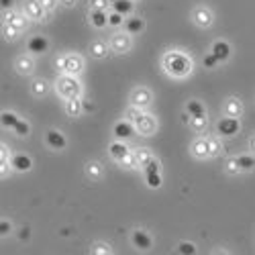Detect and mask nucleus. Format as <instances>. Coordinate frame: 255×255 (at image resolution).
<instances>
[{"label":"nucleus","mask_w":255,"mask_h":255,"mask_svg":"<svg viewBox=\"0 0 255 255\" xmlns=\"http://www.w3.org/2000/svg\"><path fill=\"white\" fill-rule=\"evenodd\" d=\"M161 68L172 78H178V80L186 78V76H190V72H192V57H190L186 51L172 49L161 57Z\"/></svg>","instance_id":"f257e3e1"},{"label":"nucleus","mask_w":255,"mask_h":255,"mask_svg":"<svg viewBox=\"0 0 255 255\" xmlns=\"http://www.w3.org/2000/svg\"><path fill=\"white\" fill-rule=\"evenodd\" d=\"M55 90L61 98H80L82 94V84L78 80V76H70V74H61L55 82Z\"/></svg>","instance_id":"f03ea898"},{"label":"nucleus","mask_w":255,"mask_h":255,"mask_svg":"<svg viewBox=\"0 0 255 255\" xmlns=\"http://www.w3.org/2000/svg\"><path fill=\"white\" fill-rule=\"evenodd\" d=\"M57 66L61 74H70V76H80L84 70V59L78 53H66L57 59Z\"/></svg>","instance_id":"7ed1b4c3"},{"label":"nucleus","mask_w":255,"mask_h":255,"mask_svg":"<svg viewBox=\"0 0 255 255\" xmlns=\"http://www.w3.org/2000/svg\"><path fill=\"white\" fill-rule=\"evenodd\" d=\"M239 129H241V123H239V119H235V117H223L219 123H217V135L219 137H235L237 133H239Z\"/></svg>","instance_id":"20e7f679"},{"label":"nucleus","mask_w":255,"mask_h":255,"mask_svg":"<svg viewBox=\"0 0 255 255\" xmlns=\"http://www.w3.org/2000/svg\"><path fill=\"white\" fill-rule=\"evenodd\" d=\"M135 129H137V133L143 135V137H151V135H155V131H157V121H155L153 115L143 113V117L135 123Z\"/></svg>","instance_id":"39448f33"},{"label":"nucleus","mask_w":255,"mask_h":255,"mask_svg":"<svg viewBox=\"0 0 255 255\" xmlns=\"http://www.w3.org/2000/svg\"><path fill=\"white\" fill-rule=\"evenodd\" d=\"M109 45H111V49L115 53H127V51L131 49L133 41H131V35L125 31V33H115L111 37V41H109Z\"/></svg>","instance_id":"423d86ee"},{"label":"nucleus","mask_w":255,"mask_h":255,"mask_svg":"<svg viewBox=\"0 0 255 255\" xmlns=\"http://www.w3.org/2000/svg\"><path fill=\"white\" fill-rule=\"evenodd\" d=\"M129 100H131V106H137V109H147V106L153 102V94H151V90L139 86V88H135L131 92Z\"/></svg>","instance_id":"0eeeda50"},{"label":"nucleus","mask_w":255,"mask_h":255,"mask_svg":"<svg viewBox=\"0 0 255 255\" xmlns=\"http://www.w3.org/2000/svg\"><path fill=\"white\" fill-rule=\"evenodd\" d=\"M23 12L31 18V20H45V8L41 4V0H25L23 2Z\"/></svg>","instance_id":"6e6552de"},{"label":"nucleus","mask_w":255,"mask_h":255,"mask_svg":"<svg viewBox=\"0 0 255 255\" xmlns=\"http://www.w3.org/2000/svg\"><path fill=\"white\" fill-rule=\"evenodd\" d=\"M192 20H194L196 27L208 29V27L212 25V20H215V14H212V10L206 8V6H198V8H194V12H192Z\"/></svg>","instance_id":"1a4fd4ad"},{"label":"nucleus","mask_w":255,"mask_h":255,"mask_svg":"<svg viewBox=\"0 0 255 255\" xmlns=\"http://www.w3.org/2000/svg\"><path fill=\"white\" fill-rule=\"evenodd\" d=\"M2 20H4V23H8V25H12V27L18 29V31H25L31 18H29L25 12H23V14H16V12H12L10 8H6L4 14H2Z\"/></svg>","instance_id":"9d476101"},{"label":"nucleus","mask_w":255,"mask_h":255,"mask_svg":"<svg viewBox=\"0 0 255 255\" xmlns=\"http://www.w3.org/2000/svg\"><path fill=\"white\" fill-rule=\"evenodd\" d=\"M115 137L119 139V141H125V139H129V137H133V133L137 131L135 129V123H131L129 119H123V121H119L117 125H115Z\"/></svg>","instance_id":"9b49d317"},{"label":"nucleus","mask_w":255,"mask_h":255,"mask_svg":"<svg viewBox=\"0 0 255 255\" xmlns=\"http://www.w3.org/2000/svg\"><path fill=\"white\" fill-rule=\"evenodd\" d=\"M131 241H133V245H135L137 249H141V251H147V249H151V247H153V239H151V235H149L147 231H143V229H135V231H133Z\"/></svg>","instance_id":"f8f14e48"},{"label":"nucleus","mask_w":255,"mask_h":255,"mask_svg":"<svg viewBox=\"0 0 255 255\" xmlns=\"http://www.w3.org/2000/svg\"><path fill=\"white\" fill-rule=\"evenodd\" d=\"M49 49V41L43 37V35H33L29 41H27V51L35 53V55H41Z\"/></svg>","instance_id":"ddd939ff"},{"label":"nucleus","mask_w":255,"mask_h":255,"mask_svg":"<svg viewBox=\"0 0 255 255\" xmlns=\"http://www.w3.org/2000/svg\"><path fill=\"white\" fill-rule=\"evenodd\" d=\"M45 141H47V145L51 147V149H55V151H63V149H66V145H68L66 137H63L59 131H55V129L47 131V135H45Z\"/></svg>","instance_id":"4468645a"},{"label":"nucleus","mask_w":255,"mask_h":255,"mask_svg":"<svg viewBox=\"0 0 255 255\" xmlns=\"http://www.w3.org/2000/svg\"><path fill=\"white\" fill-rule=\"evenodd\" d=\"M109 153H111V157L119 163V161H123L127 155L131 153V149H129V147H127L123 141H119V139H117V141H113V143L109 145Z\"/></svg>","instance_id":"2eb2a0df"},{"label":"nucleus","mask_w":255,"mask_h":255,"mask_svg":"<svg viewBox=\"0 0 255 255\" xmlns=\"http://www.w3.org/2000/svg\"><path fill=\"white\" fill-rule=\"evenodd\" d=\"M14 68H16V72H18L20 76H31L33 70H35V61H33L31 55H20V57H16V61H14Z\"/></svg>","instance_id":"dca6fc26"},{"label":"nucleus","mask_w":255,"mask_h":255,"mask_svg":"<svg viewBox=\"0 0 255 255\" xmlns=\"http://www.w3.org/2000/svg\"><path fill=\"white\" fill-rule=\"evenodd\" d=\"M223 113H225L227 117H235V119H239V117L243 115V104H241V100L235 98V96L227 98V102H225V106H223Z\"/></svg>","instance_id":"f3484780"},{"label":"nucleus","mask_w":255,"mask_h":255,"mask_svg":"<svg viewBox=\"0 0 255 255\" xmlns=\"http://www.w3.org/2000/svg\"><path fill=\"white\" fill-rule=\"evenodd\" d=\"M190 151L196 159H208L210 157V149H208V139H196L192 145H190Z\"/></svg>","instance_id":"a211bd4d"},{"label":"nucleus","mask_w":255,"mask_h":255,"mask_svg":"<svg viewBox=\"0 0 255 255\" xmlns=\"http://www.w3.org/2000/svg\"><path fill=\"white\" fill-rule=\"evenodd\" d=\"M210 51L219 57V61H227V59L231 57V53H233V47H231L229 41L219 39V41H215V43H212V49H210Z\"/></svg>","instance_id":"6ab92c4d"},{"label":"nucleus","mask_w":255,"mask_h":255,"mask_svg":"<svg viewBox=\"0 0 255 255\" xmlns=\"http://www.w3.org/2000/svg\"><path fill=\"white\" fill-rule=\"evenodd\" d=\"M10 165H12V169H16V172H29L33 167V159L25 153H16L10 157Z\"/></svg>","instance_id":"aec40b11"},{"label":"nucleus","mask_w":255,"mask_h":255,"mask_svg":"<svg viewBox=\"0 0 255 255\" xmlns=\"http://www.w3.org/2000/svg\"><path fill=\"white\" fill-rule=\"evenodd\" d=\"M125 31L129 35H139L143 29H145V20L139 18V16H131V18H125Z\"/></svg>","instance_id":"412c9836"},{"label":"nucleus","mask_w":255,"mask_h":255,"mask_svg":"<svg viewBox=\"0 0 255 255\" xmlns=\"http://www.w3.org/2000/svg\"><path fill=\"white\" fill-rule=\"evenodd\" d=\"M63 111H66L68 117L78 119L82 115V111H84V104L80 102V98H68L66 104H63Z\"/></svg>","instance_id":"4be33fe9"},{"label":"nucleus","mask_w":255,"mask_h":255,"mask_svg":"<svg viewBox=\"0 0 255 255\" xmlns=\"http://www.w3.org/2000/svg\"><path fill=\"white\" fill-rule=\"evenodd\" d=\"M109 47L111 45H106L104 41H92L90 43V55L96 57V59H104L106 55H109Z\"/></svg>","instance_id":"5701e85b"},{"label":"nucleus","mask_w":255,"mask_h":255,"mask_svg":"<svg viewBox=\"0 0 255 255\" xmlns=\"http://www.w3.org/2000/svg\"><path fill=\"white\" fill-rule=\"evenodd\" d=\"M113 8L117 10V12H121V14H131L133 10H135V2L133 0H113Z\"/></svg>","instance_id":"b1692460"},{"label":"nucleus","mask_w":255,"mask_h":255,"mask_svg":"<svg viewBox=\"0 0 255 255\" xmlns=\"http://www.w3.org/2000/svg\"><path fill=\"white\" fill-rule=\"evenodd\" d=\"M90 23H92V27L102 29V27L109 25V14H106L104 10H92L90 12Z\"/></svg>","instance_id":"393cba45"},{"label":"nucleus","mask_w":255,"mask_h":255,"mask_svg":"<svg viewBox=\"0 0 255 255\" xmlns=\"http://www.w3.org/2000/svg\"><path fill=\"white\" fill-rule=\"evenodd\" d=\"M31 92H33V96H39V98L47 96V92H49V82H45V80H33Z\"/></svg>","instance_id":"a878e982"},{"label":"nucleus","mask_w":255,"mask_h":255,"mask_svg":"<svg viewBox=\"0 0 255 255\" xmlns=\"http://www.w3.org/2000/svg\"><path fill=\"white\" fill-rule=\"evenodd\" d=\"M186 115L190 117H200V115H206V109L200 100H188L186 104Z\"/></svg>","instance_id":"bb28decb"},{"label":"nucleus","mask_w":255,"mask_h":255,"mask_svg":"<svg viewBox=\"0 0 255 255\" xmlns=\"http://www.w3.org/2000/svg\"><path fill=\"white\" fill-rule=\"evenodd\" d=\"M208 127V119L206 115H200V117H190V129L196 131V133H204Z\"/></svg>","instance_id":"cd10ccee"},{"label":"nucleus","mask_w":255,"mask_h":255,"mask_svg":"<svg viewBox=\"0 0 255 255\" xmlns=\"http://www.w3.org/2000/svg\"><path fill=\"white\" fill-rule=\"evenodd\" d=\"M102 165L98 163V161H90V163H86V176L92 180V182H96V180H100L102 178Z\"/></svg>","instance_id":"c85d7f7f"},{"label":"nucleus","mask_w":255,"mask_h":255,"mask_svg":"<svg viewBox=\"0 0 255 255\" xmlns=\"http://www.w3.org/2000/svg\"><path fill=\"white\" fill-rule=\"evenodd\" d=\"M235 159H237V163L241 167V172H251V169H255V157L253 155L245 153V155H239Z\"/></svg>","instance_id":"c756f323"},{"label":"nucleus","mask_w":255,"mask_h":255,"mask_svg":"<svg viewBox=\"0 0 255 255\" xmlns=\"http://www.w3.org/2000/svg\"><path fill=\"white\" fill-rule=\"evenodd\" d=\"M135 155H137V163H139V167H145L147 163L153 159L151 151H149V149H145V147H141V149H135Z\"/></svg>","instance_id":"7c9ffc66"},{"label":"nucleus","mask_w":255,"mask_h":255,"mask_svg":"<svg viewBox=\"0 0 255 255\" xmlns=\"http://www.w3.org/2000/svg\"><path fill=\"white\" fill-rule=\"evenodd\" d=\"M145 184L149 186V188H159L161 186V174L159 172H147L145 174Z\"/></svg>","instance_id":"2f4dec72"},{"label":"nucleus","mask_w":255,"mask_h":255,"mask_svg":"<svg viewBox=\"0 0 255 255\" xmlns=\"http://www.w3.org/2000/svg\"><path fill=\"white\" fill-rule=\"evenodd\" d=\"M18 137H27L29 133H31V125L25 121V119H18V123L14 125V129H12Z\"/></svg>","instance_id":"473e14b6"},{"label":"nucleus","mask_w":255,"mask_h":255,"mask_svg":"<svg viewBox=\"0 0 255 255\" xmlns=\"http://www.w3.org/2000/svg\"><path fill=\"white\" fill-rule=\"evenodd\" d=\"M208 149H210V157H217L223 149V143L219 137H208Z\"/></svg>","instance_id":"72a5a7b5"},{"label":"nucleus","mask_w":255,"mask_h":255,"mask_svg":"<svg viewBox=\"0 0 255 255\" xmlns=\"http://www.w3.org/2000/svg\"><path fill=\"white\" fill-rule=\"evenodd\" d=\"M16 123H18V117L14 113H10V111L2 113V127H4V129H14Z\"/></svg>","instance_id":"f704fd0d"},{"label":"nucleus","mask_w":255,"mask_h":255,"mask_svg":"<svg viewBox=\"0 0 255 255\" xmlns=\"http://www.w3.org/2000/svg\"><path fill=\"white\" fill-rule=\"evenodd\" d=\"M119 165L121 167H125V169H133V167H139V163H137V155H135V151H131L129 155H127L123 161H119Z\"/></svg>","instance_id":"c9c22d12"},{"label":"nucleus","mask_w":255,"mask_h":255,"mask_svg":"<svg viewBox=\"0 0 255 255\" xmlns=\"http://www.w3.org/2000/svg\"><path fill=\"white\" fill-rule=\"evenodd\" d=\"M219 63H221V61H219V57H217L215 53H212V51H210V53H206V55L202 57V66H204V68H208V70L217 68Z\"/></svg>","instance_id":"e433bc0d"},{"label":"nucleus","mask_w":255,"mask_h":255,"mask_svg":"<svg viewBox=\"0 0 255 255\" xmlns=\"http://www.w3.org/2000/svg\"><path fill=\"white\" fill-rule=\"evenodd\" d=\"M18 33H20V31H18V29H14L12 25H8V23H4V25H2V35H4V39H6V41H14V39L18 37Z\"/></svg>","instance_id":"4c0bfd02"},{"label":"nucleus","mask_w":255,"mask_h":255,"mask_svg":"<svg viewBox=\"0 0 255 255\" xmlns=\"http://www.w3.org/2000/svg\"><path fill=\"white\" fill-rule=\"evenodd\" d=\"M90 253H92V255H111L113 249L106 245V243H96V245L90 249Z\"/></svg>","instance_id":"58836bf2"},{"label":"nucleus","mask_w":255,"mask_h":255,"mask_svg":"<svg viewBox=\"0 0 255 255\" xmlns=\"http://www.w3.org/2000/svg\"><path fill=\"white\" fill-rule=\"evenodd\" d=\"M109 25L111 27H123L125 25V14H121V12H113V14H109Z\"/></svg>","instance_id":"ea45409f"},{"label":"nucleus","mask_w":255,"mask_h":255,"mask_svg":"<svg viewBox=\"0 0 255 255\" xmlns=\"http://www.w3.org/2000/svg\"><path fill=\"white\" fill-rule=\"evenodd\" d=\"M125 117L129 119L131 123H137V121H139V119L143 117V109H137V106H131V109L125 113Z\"/></svg>","instance_id":"a19ab883"},{"label":"nucleus","mask_w":255,"mask_h":255,"mask_svg":"<svg viewBox=\"0 0 255 255\" xmlns=\"http://www.w3.org/2000/svg\"><path fill=\"white\" fill-rule=\"evenodd\" d=\"M225 169H227V174H231V176H237V174L241 172V167H239L237 159H229V161L225 163Z\"/></svg>","instance_id":"79ce46f5"},{"label":"nucleus","mask_w":255,"mask_h":255,"mask_svg":"<svg viewBox=\"0 0 255 255\" xmlns=\"http://www.w3.org/2000/svg\"><path fill=\"white\" fill-rule=\"evenodd\" d=\"M109 0H90V6H92V10H106L109 8Z\"/></svg>","instance_id":"37998d69"},{"label":"nucleus","mask_w":255,"mask_h":255,"mask_svg":"<svg viewBox=\"0 0 255 255\" xmlns=\"http://www.w3.org/2000/svg\"><path fill=\"white\" fill-rule=\"evenodd\" d=\"M178 251L180 253H196V247H194V243H190V241H182L178 245Z\"/></svg>","instance_id":"c03bdc74"},{"label":"nucleus","mask_w":255,"mask_h":255,"mask_svg":"<svg viewBox=\"0 0 255 255\" xmlns=\"http://www.w3.org/2000/svg\"><path fill=\"white\" fill-rule=\"evenodd\" d=\"M8 157H10L8 147H6V145H0V163H10Z\"/></svg>","instance_id":"a18cd8bd"},{"label":"nucleus","mask_w":255,"mask_h":255,"mask_svg":"<svg viewBox=\"0 0 255 255\" xmlns=\"http://www.w3.org/2000/svg\"><path fill=\"white\" fill-rule=\"evenodd\" d=\"M143 172H145V174H147V172H159V161L153 157L149 163H147V165L143 167Z\"/></svg>","instance_id":"49530a36"},{"label":"nucleus","mask_w":255,"mask_h":255,"mask_svg":"<svg viewBox=\"0 0 255 255\" xmlns=\"http://www.w3.org/2000/svg\"><path fill=\"white\" fill-rule=\"evenodd\" d=\"M57 2H59V0H41V4H43L45 12H53L55 6H57Z\"/></svg>","instance_id":"de8ad7c7"},{"label":"nucleus","mask_w":255,"mask_h":255,"mask_svg":"<svg viewBox=\"0 0 255 255\" xmlns=\"http://www.w3.org/2000/svg\"><path fill=\"white\" fill-rule=\"evenodd\" d=\"M10 229H12L10 221H2V223H0V233H2V237H6V235H8Z\"/></svg>","instance_id":"09e8293b"},{"label":"nucleus","mask_w":255,"mask_h":255,"mask_svg":"<svg viewBox=\"0 0 255 255\" xmlns=\"http://www.w3.org/2000/svg\"><path fill=\"white\" fill-rule=\"evenodd\" d=\"M59 2H61L63 6H68V8H72V6L76 4V0H59Z\"/></svg>","instance_id":"8fccbe9b"},{"label":"nucleus","mask_w":255,"mask_h":255,"mask_svg":"<svg viewBox=\"0 0 255 255\" xmlns=\"http://www.w3.org/2000/svg\"><path fill=\"white\" fill-rule=\"evenodd\" d=\"M249 149H251V151L255 153V133H253V135L249 137Z\"/></svg>","instance_id":"3c124183"},{"label":"nucleus","mask_w":255,"mask_h":255,"mask_svg":"<svg viewBox=\"0 0 255 255\" xmlns=\"http://www.w3.org/2000/svg\"><path fill=\"white\" fill-rule=\"evenodd\" d=\"M82 104H84V111H88V113L94 111V104H92V102H82Z\"/></svg>","instance_id":"603ef678"},{"label":"nucleus","mask_w":255,"mask_h":255,"mask_svg":"<svg viewBox=\"0 0 255 255\" xmlns=\"http://www.w3.org/2000/svg\"><path fill=\"white\" fill-rule=\"evenodd\" d=\"M18 239H29V229L27 227L23 229V233H18Z\"/></svg>","instance_id":"864d4df0"},{"label":"nucleus","mask_w":255,"mask_h":255,"mask_svg":"<svg viewBox=\"0 0 255 255\" xmlns=\"http://www.w3.org/2000/svg\"><path fill=\"white\" fill-rule=\"evenodd\" d=\"M12 6V0H2V8L6 10V8H10Z\"/></svg>","instance_id":"5fc2aeb1"}]
</instances>
